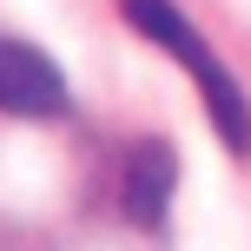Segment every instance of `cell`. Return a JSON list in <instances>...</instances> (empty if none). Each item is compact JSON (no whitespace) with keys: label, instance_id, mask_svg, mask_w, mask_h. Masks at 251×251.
<instances>
[{"label":"cell","instance_id":"cell-1","mask_svg":"<svg viewBox=\"0 0 251 251\" xmlns=\"http://www.w3.org/2000/svg\"><path fill=\"white\" fill-rule=\"evenodd\" d=\"M119 13H126L159 53H172V60L192 73V86H199V100H205V113H212L218 139H225L231 152H245V146H251V113H245V93H238V79H231V66L212 53V40H205L172 0H119Z\"/></svg>","mask_w":251,"mask_h":251},{"label":"cell","instance_id":"cell-2","mask_svg":"<svg viewBox=\"0 0 251 251\" xmlns=\"http://www.w3.org/2000/svg\"><path fill=\"white\" fill-rule=\"evenodd\" d=\"M66 106H73L66 73L33 47V40L0 33V113H13V119H60Z\"/></svg>","mask_w":251,"mask_h":251},{"label":"cell","instance_id":"cell-3","mask_svg":"<svg viewBox=\"0 0 251 251\" xmlns=\"http://www.w3.org/2000/svg\"><path fill=\"white\" fill-rule=\"evenodd\" d=\"M172 185H178V159L165 139H139L119 165V205L139 231H159L165 212H172Z\"/></svg>","mask_w":251,"mask_h":251}]
</instances>
